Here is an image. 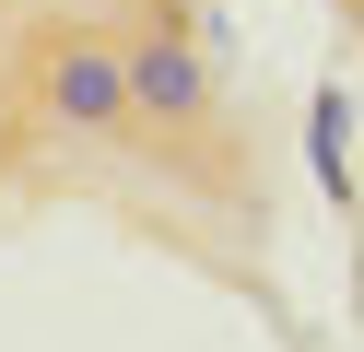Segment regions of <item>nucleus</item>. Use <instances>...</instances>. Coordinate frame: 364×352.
<instances>
[{"instance_id": "nucleus-1", "label": "nucleus", "mask_w": 364, "mask_h": 352, "mask_svg": "<svg viewBox=\"0 0 364 352\" xmlns=\"http://www.w3.org/2000/svg\"><path fill=\"white\" fill-rule=\"evenodd\" d=\"M36 94H48V129H71V141H141V106H129V47H106L95 23L48 36Z\"/></svg>"}, {"instance_id": "nucleus-2", "label": "nucleus", "mask_w": 364, "mask_h": 352, "mask_svg": "<svg viewBox=\"0 0 364 352\" xmlns=\"http://www.w3.org/2000/svg\"><path fill=\"white\" fill-rule=\"evenodd\" d=\"M129 106L141 129H212V59H200L188 0H153V23L129 36Z\"/></svg>"}]
</instances>
